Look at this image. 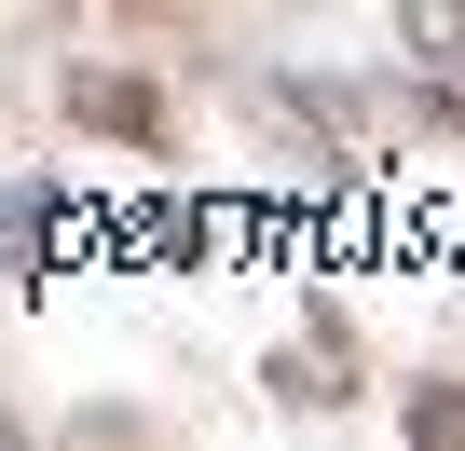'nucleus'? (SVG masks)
Segmentation results:
<instances>
[{
	"instance_id": "nucleus-2",
	"label": "nucleus",
	"mask_w": 465,
	"mask_h": 451,
	"mask_svg": "<svg viewBox=\"0 0 465 451\" xmlns=\"http://www.w3.org/2000/svg\"><path fill=\"white\" fill-rule=\"evenodd\" d=\"M55 96H69V123H96V137H124V151H164V96H151L137 69H69Z\"/></svg>"
},
{
	"instance_id": "nucleus-1",
	"label": "nucleus",
	"mask_w": 465,
	"mask_h": 451,
	"mask_svg": "<svg viewBox=\"0 0 465 451\" xmlns=\"http://www.w3.org/2000/svg\"><path fill=\"white\" fill-rule=\"evenodd\" d=\"M261 383H274L288 410H356V397H370V356H356V328H342V315L315 301V315H302V328L274 342V369H261Z\"/></svg>"
},
{
	"instance_id": "nucleus-4",
	"label": "nucleus",
	"mask_w": 465,
	"mask_h": 451,
	"mask_svg": "<svg viewBox=\"0 0 465 451\" xmlns=\"http://www.w3.org/2000/svg\"><path fill=\"white\" fill-rule=\"evenodd\" d=\"M397 42H411L424 69H465V0H411V15H397Z\"/></svg>"
},
{
	"instance_id": "nucleus-3",
	"label": "nucleus",
	"mask_w": 465,
	"mask_h": 451,
	"mask_svg": "<svg viewBox=\"0 0 465 451\" xmlns=\"http://www.w3.org/2000/svg\"><path fill=\"white\" fill-rule=\"evenodd\" d=\"M397 424H411V451H465V383H451V369H424Z\"/></svg>"
}]
</instances>
